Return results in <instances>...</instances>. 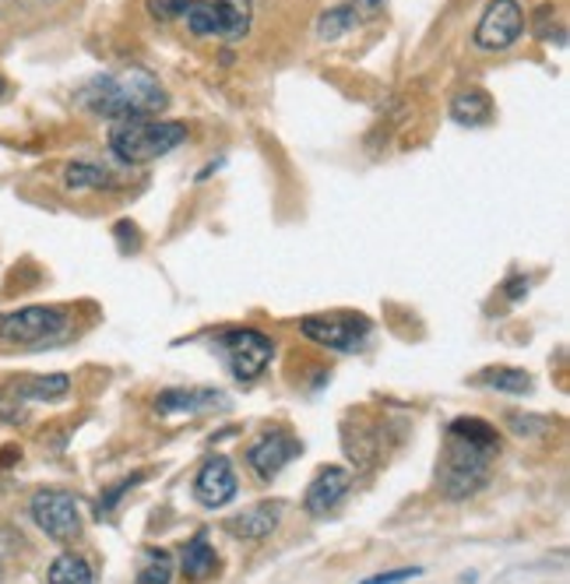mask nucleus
<instances>
[{"label":"nucleus","instance_id":"a878e982","mask_svg":"<svg viewBox=\"0 0 570 584\" xmlns=\"http://www.w3.org/2000/svg\"><path fill=\"white\" fill-rule=\"evenodd\" d=\"M423 571L419 567H402V571H388V574H373V577H367V581H359V584H405V581H412V577H419Z\"/></svg>","mask_w":570,"mask_h":584},{"label":"nucleus","instance_id":"a211bd4d","mask_svg":"<svg viewBox=\"0 0 570 584\" xmlns=\"http://www.w3.org/2000/svg\"><path fill=\"white\" fill-rule=\"evenodd\" d=\"M63 187H68V191H114L120 183L114 172L95 163H71V166H63Z\"/></svg>","mask_w":570,"mask_h":584},{"label":"nucleus","instance_id":"393cba45","mask_svg":"<svg viewBox=\"0 0 570 584\" xmlns=\"http://www.w3.org/2000/svg\"><path fill=\"white\" fill-rule=\"evenodd\" d=\"M511 430L518 437H535V433H546L549 422L538 419V416H511Z\"/></svg>","mask_w":570,"mask_h":584},{"label":"nucleus","instance_id":"9d476101","mask_svg":"<svg viewBox=\"0 0 570 584\" xmlns=\"http://www.w3.org/2000/svg\"><path fill=\"white\" fill-rule=\"evenodd\" d=\"M299 451H304V448H299L296 437L282 433V430H272V433L258 437V440H253V444L247 448V465H250V472H253V476H258L261 482H272Z\"/></svg>","mask_w":570,"mask_h":584},{"label":"nucleus","instance_id":"dca6fc26","mask_svg":"<svg viewBox=\"0 0 570 584\" xmlns=\"http://www.w3.org/2000/svg\"><path fill=\"white\" fill-rule=\"evenodd\" d=\"M180 571H183L187 581H209V577H215L218 557H215V546L209 543V532H198L194 539L183 546Z\"/></svg>","mask_w":570,"mask_h":584},{"label":"nucleus","instance_id":"f257e3e1","mask_svg":"<svg viewBox=\"0 0 570 584\" xmlns=\"http://www.w3.org/2000/svg\"><path fill=\"white\" fill-rule=\"evenodd\" d=\"M500 454V433L479 416H462L448 426L437 462V482L448 500H465L489 482V468Z\"/></svg>","mask_w":570,"mask_h":584},{"label":"nucleus","instance_id":"6e6552de","mask_svg":"<svg viewBox=\"0 0 570 584\" xmlns=\"http://www.w3.org/2000/svg\"><path fill=\"white\" fill-rule=\"evenodd\" d=\"M304 338L331 353H359L370 338V321L363 313H310L299 321Z\"/></svg>","mask_w":570,"mask_h":584},{"label":"nucleus","instance_id":"6ab92c4d","mask_svg":"<svg viewBox=\"0 0 570 584\" xmlns=\"http://www.w3.org/2000/svg\"><path fill=\"white\" fill-rule=\"evenodd\" d=\"M46 581L50 584H95V571L85 557H78V552H60V557H54V563L46 567Z\"/></svg>","mask_w":570,"mask_h":584},{"label":"nucleus","instance_id":"1a4fd4ad","mask_svg":"<svg viewBox=\"0 0 570 584\" xmlns=\"http://www.w3.org/2000/svg\"><path fill=\"white\" fill-rule=\"evenodd\" d=\"M521 33H525V8L518 0H486L472 43L483 53H503L521 39Z\"/></svg>","mask_w":570,"mask_h":584},{"label":"nucleus","instance_id":"f03ea898","mask_svg":"<svg viewBox=\"0 0 570 584\" xmlns=\"http://www.w3.org/2000/svg\"><path fill=\"white\" fill-rule=\"evenodd\" d=\"M78 103L95 117L120 123V120H145V117L166 114L169 92L149 68L131 64V68L88 78L82 92H78Z\"/></svg>","mask_w":570,"mask_h":584},{"label":"nucleus","instance_id":"412c9836","mask_svg":"<svg viewBox=\"0 0 570 584\" xmlns=\"http://www.w3.org/2000/svg\"><path fill=\"white\" fill-rule=\"evenodd\" d=\"M359 22H356V14L348 4H339V8H328L321 19H317V39L321 43H335L342 39L345 33H353Z\"/></svg>","mask_w":570,"mask_h":584},{"label":"nucleus","instance_id":"39448f33","mask_svg":"<svg viewBox=\"0 0 570 584\" xmlns=\"http://www.w3.org/2000/svg\"><path fill=\"white\" fill-rule=\"evenodd\" d=\"M68 335V313L60 307L28 303L19 310L0 313V342L19 345V349H43Z\"/></svg>","mask_w":570,"mask_h":584},{"label":"nucleus","instance_id":"5701e85b","mask_svg":"<svg viewBox=\"0 0 570 584\" xmlns=\"http://www.w3.org/2000/svg\"><path fill=\"white\" fill-rule=\"evenodd\" d=\"M138 482H145V472H134L131 479H120L117 486H109L106 493H103V500H99V514H114L117 511V503L131 493V489L138 486Z\"/></svg>","mask_w":570,"mask_h":584},{"label":"nucleus","instance_id":"b1692460","mask_svg":"<svg viewBox=\"0 0 570 584\" xmlns=\"http://www.w3.org/2000/svg\"><path fill=\"white\" fill-rule=\"evenodd\" d=\"M348 8H353V14H356V22L363 25V22H377L380 14H384V8H388V0H345Z\"/></svg>","mask_w":570,"mask_h":584},{"label":"nucleus","instance_id":"0eeeda50","mask_svg":"<svg viewBox=\"0 0 570 584\" xmlns=\"http://www.w3.org/2000/svg\"><path fill=\"white\" fill-rule=\"evenodd\" d=\"M28 514L36 528L54 543H74L82 535V508L68 489H39L28 500Z\"/></svg>","mask_w":570,"mask_h":584},{"label":"nucleus","instance_id":"bb28decb","mask_svg":"<svg viewBox=\"0 0 570 584\" xmlns=\"http://www.w3.org/2000/svg\"><path fill=\"white\" fill-rule=\"evenodd\" d=\"M0 96H4V78H0Z\"/></svg>","mask_w":570,"mask_h":584},{"label":"nucleus","instance_id":"4468645a","mask_svg":"<svg viewBox=\"0 0 570 584\" xmlns=\"http://www.w3.org/2000/svg\"><path fill=\"white\" fill-rule=\"evenodd\" d=\"M282 521V503L278 500H261L253 503V508H247L244 514H236L226 521L229 535H236V539H247V543H261L268 539Z\"/></svg>","mask_w":570,"mask_h":584},{"label":"nucleus","instance_id":"20e7f679","mask_svg":"<svg viewBox=\"0 0 570 584\" xmlns=\"http://www.w3.org/2000/svg\"><path fill=\"white\" fill-rule=\"evenodd\" d=\"M190 138L187 123L180 120H163V117H145V120H120L109 128V152L123 166H149L163 155L177 152Z\"/></svg>","mask_w":570,"mask_h":584},{"label":"nucleus","instance_id":"f3484780","mask_svg":"<svg viewBox=\"0 0 570 584\" xmlns=\"http://www.w3.org/2000/svg\"><path fill=\"white\" fill-rule=\"evenodd\" d=\"M19 402H54L71 391L68 373H43V377H25V381L8 388Z\"/></svg>","mask_w":570,"mask_h":584},{"label":"nucleus","instance_id":"7ed1b4c3","mask_svg":"<svg viewBox=\"0 0 570 584\" xmlns=\"http://www.w3.org/2000/svg\"><path fill=\"white\" fill-rule=\"evenodd\" d=\"M158 25L180 22L194 39L244 43L253 25V0H145Z\"/></svg>","mask_w":570,"mask_h":584},{"label":"nucleus","instance_id":"ddd939ff","mask_svg":"<svg viewBox=\"0 0 570 584\" xmlns=\"http://www.w3.org/2000/svg\"><path fill=\"white\" fill-rule=\"evenodd\" d=\"M229 398L218 388H166L155 394L158 416H198L209 408H222Z\"/></svg>","mask_w":570,"mask_h":584},{"label":"nucleus","instance_id":"f8f14e48","mask_svg":"<svg viewBox=\"0 0 570 584\" xmlns=\"http://www.w3.org/2000/svg\"><path fill=\"white\" fill-rule=\"evenodd\" d=\"M348 489H353V476H348V468H342V465L321 468L307 486V497H304L307 514L310 517H328L348 497Z\"/></svg>","mask_w":570,"mask_h":584},{"label":"nucleus","instance_id":"cd10ccee","mask_svg":"<svg viewBox=\"0 0 570 584\" xmlns=\"http://www.w3.org/2000/svg\"><path fill=\"white\" fill-rule=\"evenodd\" d=\"M0 577H4V563H0Z\"/></svg>","mask_w":570,"mask_h":584},{"label":"nucleus","instance_id":"2eb2a0df","mask_svg":"<svg viewBox=\"0 0 570 584\" xmlns=\"http://www.w3.org/2000/svg\"><path fill=\"white\" fill-rule=\"evenodd\" d=\"M451 120L462 123V128H483V123L494 120V99H489L486 88H462L451 99Z\"/></svg>","mask_w":570,"mask_h":584},{"label":"nucleus","instance_id":"9b49d317","mask_svg":"<svg viewBox=\"0 0 570 584\" xmlns=\"http://www.w3.org/2000/svg\"><path fill=\"white\" fill-rule=\"evenodd\" d=\"M236 489H240L236 472L229 465V457H222V454L209 457L194 476V500L209 511H218V508H226V503H233Z\"/></svg>","mask_w":570,"mask_h":584},{"label":"nucleus","instance_id":"aec40b11","mask_svg":"<svg viewBox=\"0 0 570 584\" xmlns=\"http://www.w3.org/2000/svg\"><path fill=\"white\" fill-rule=\"evenodd\" d=\"M479 384L503 391V394H529L532 391V373L518 367H489L479 373Z\"/></svg>","mask_w":570,"mask_h":584},{"label":"nucleus","instance_id":"4be33fe9","mask_svg":"<svg viewBox=\"0 0 570 584\" xmlns=\"http://www.w3.org/2000/svg\"><path fill=\"white\" fill-rule=\"evenodd\" d=\"M173 581V557L166 549H152L145 557V567L138 571L134 584H169Z\"/></svg>","mask_w":570,"mask_h":584},{"label":"nucleus","instance_id":"423d86ee","mask_svg":"<svg viewBox=\"0 0 570 584\" xmlns=\"http://www.w3.org/2000/svg\"><path fill=\"white\" fill-rule=\"evenodd\" d=\"M215 349L222 362L229 367L236 381H258L275 359V342L258 327H229L215 338Z\"/></svg>","mask_w":570,"mask_h":584}]
</instances>
